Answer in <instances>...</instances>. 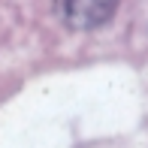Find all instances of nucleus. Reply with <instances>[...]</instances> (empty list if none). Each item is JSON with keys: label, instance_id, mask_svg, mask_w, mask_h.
Wrapping results in <instances>:
<instances>
[{"label": "nucleus", "instance_id": "f257e3e1", "mask_svg": "<svg viewBox=\"0 0 148 148\" xmlns=\"http://www.w3.org/2000/svg\"><path fill=\"white\" fill-rule=\"evenodd\" d=\"M118 0H60L64 6V18L73 24V27H100L112 18Z\"/></svg>", "mask_w": 148, "mask_h": 148}]
</instances>
